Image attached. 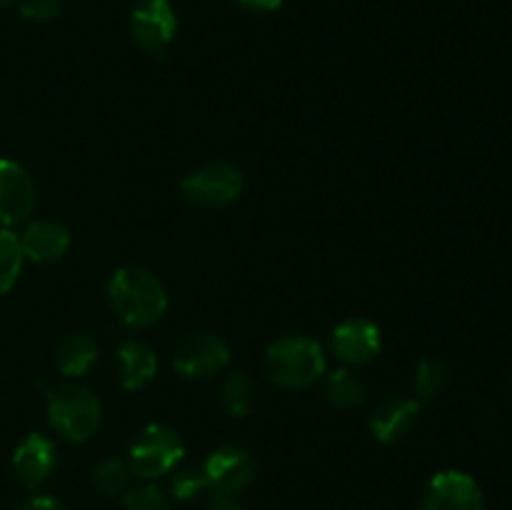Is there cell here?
I'll return each instance as SVG.
<instances>
[{
  "mask_svg": "<svg viewBox=\"0 0 512 510\" xmlns=\"http://www.w3.org/2000/svg\"><path fill=\"white\" fill-rule=\"evenodd\" d=\"M185 443L178 435V430L168 428V425H145L138 435L133 438L128 450V465L133 475L143 480L160 478L168 475L175 465L183 460Z\"/></svg>",
  "mask_w": 512,
  "mask_h": 510,
  "instance_id": "cell-4",
  "label": "cell"
},
{
  "mask_svg": "<svg viewBox=\"0 0 512 510\" xmlns=\"http://www.w3.org/2000/svg\"><path fill=\"white\" fill-rule=\"evenodd\" d=\"M115 363H118L120 385L125 390L145 388L155 378V373H158V358L140 340H125V343H120Z\"/></svg>",
  "mask_w": 512,
  "mask_h": 510,
  "instance_id": "cell-15",
  "label": "cell"
},
{
  "mask_svg": "<svg viewBox=\"0 0 512 510\" xmlns=\"http://www.w3.org/2000/svg\"><path fill=\"white\" fill-rule=\"evenodd\" d=\"M418 413L420 400L410 398V395H393V398H385L383 403L375 405V410L370 413L368 428L380 443H395L413 428Z\"/></svg>",
  "mask_w": 512,
  "mask_h": 510,
  "instance_id": "cell-14",
  "label": "cell"
},
{
  "mask_svg": "<svg viewBox=\"0 0 512 510\" xmlns=\"http://www.w3.org/2000/svg\"><path fill=\"white\" fill-rule=\"evenodd\" d=\"M55 465H58V450L43 433H30L13 453L15 478L28 490L40 488L53 475Z\"/></svg>",
  "mask_w": 512,
  "mask_h": 510,
  "instance_id": "cell-12",
  "label": "cell"
},
{
  "mask_svg": "<svg viewBox=\"0 0 512 510\" xmlns=\"http://www.w3.org/2000/svg\"><path fill=\"white\" fill-rule=\"evenodd\" d=\"M325 395L330 403L340 410H350L363 405L365 400V385L353 370L338 368L325 378Z\"/></svg>",
  "mask_w": 512,
  "mask_h": 510,
  "instance_id": "cell-17",
  "label": "cell"
},
{
  "mask_svg": "<svg viewBox=\"0 0 512 510\" xmlns=\"http://www.w3.org/2000/svg\"><path fill=\"white\" fill-rule=\"evenodd\" d=\"M383 348L380 328L368 318H348L333 330V350L345 365H365Z\"/></svg>",
  "mask_w": 512,
  "mask_h": 510,
  "instance_id": "cell-11",
  "label": "cell"
},
{
  "mask_svg": "<svg viewBox=\"0 0 512 510\" xmlns=\"http://www.w3.org/2000/svg\"><path fill=\"white\" fill-rule=\"evenodd\" d=\"M130 475H133V470H130V465L125 460L105 458L93 468L90 483L105 498H115V495H123L128 490Z\"/></svg>",
  "mask_w": 512,
  "mask_h": 510,
  "instance_id": "cell-19",
  "label": "cell"
},
{
  "mask_svg": "<svg viewBox=\"0 0 512 510\" xmlns=\"http://www.w3.org/2000/svg\"><path fill=\"white\" fill-rule=\"evenodd\" d=\"M23 250L18 235L0 225V295L8 293L23 270Z\"/></svg>",
  "mask_w": 512,
  "mask_h": 510,
  "instance_id": "cell-20",
  "label": "cell"
},
{
  "mask_svg": "<svg viewBox=\"0 0 512 510\" xmlns=\"http://www.w3.org/2000/svg\"><path fill=\"white\" fill-rule=\"evenodd\" d=\"M265 373L280 388H308L325 375L323 345L308 335H285L265 350Z\"/></svg>",
  "mask_w": 512,
  "mask_h": 510,
  "instance_id": "cell-2",
  "label": "cell"
},
{
  "mask_svg": "<svg viewBox=\"0 0 512 510\" xmlns=\"http://www.w3.org/2000/svg\"><path fill=\"white\" fill-rule=\"evenodd\" d=\"M243 173L235 165L215 160L188 173L180 183V193L198 208H225L243 193Z\"/></svg>",
  "mask_w": 512,
  "mask_h": 510,
  "instance_id": "cell-5",
  "label": "cell"
},
{
  "mask_svg": "<svg viewBox=\"0 0 512 510\" xmlns=\"http://www.w3.org/2000/svg\"><path fill=\"white\" fill-rule=\"evenodd\" d=\"M18 240L25 260L48 265L68 253L70 230L58 220H28Z\"/></svg>",
  "mask_w": 512,
  "mask_h": 510,
  "instance_id": "cell-13",
  "label": "cell"
},
{
  "mask_svg": "<svg viewBox=\"0 0 512 510\" xmlns=\"http://www.w3.org/2000/svg\"><path fill=\"white\" fill-rule=\"evenodd\" d=\"M230 363V348L220 335L193 333L175 348L173 365L185 378H210Z\"/></svg>",
  "mask_w": 512,
  "mask_h": 510,
  "instance_id": "cell-8",
  "label": "cell"
},
{
  "mask_svg": "<svg viewBox=\"0 0 512 510\" xmlns=\"http://www.w3.org/2000/svg\"><path fill=\"white\" fill-rule=\"evenodd\" d=\"M450 380V370L443 360L438 358H423L418 363V370H415V390L423 400L435 398L445 390Z\"/></svg>",
  "mask_w": 512,
  "mask_h": 510,
  "instance_id": "cell-21",
  "label": "cell"
},
{
  "mask_svg": "<svg viewBox=\"0 0 512 510\" xmlns=\"http://www.w3.org/2000/svg\"><path fill=\"white\" fill-rule=\"evenodd\" d=\"M258 390H255L253 378L245 370H233L223 385V408L235 418H245L255 408Z\"/></svg>",
  "mask_w": 512,
  "mask_h": 510,
  "instance_id": "cell-18",
  "label": "cell"
},
{
  "mask_svg": "<svg viewBox=\"0 0 512 510\" xmlns=\"http://www.w3.org/2000/svg\"><path fill=\"white\" fill-rule=\"evenodd\" d=\"M48 420L70 443H88L103 423V403L85 385H60L45 390Z\"/></svg>",
  "mask_w": 512,
  "mask_h": 510,
  "instance_id": "cell-3",
  "label": "cell"
},
{
  "mask_svg": "<svg viewBox=\"0 0 512 510\" xmlns=\"http://www.w3.org/2000/svg\"><path fill=\"white\" fill-rule=\"evenodd\" d=\"M205 490H210L208 478H205L203 468L200 470H178L170 480V495L180 503H188V500L198 498Z\"/></svg>",
  "mask_w": 512,
  "mask_h": 510,
  "instance_id": "cell-22",
  "label": "cell"
},
{
  "mask_svg": "<svg viewBox=\"0 0 512 510\" xmlns=\"http://www.w3.org/2000/svg\"><path fill=\"white\" fill-rule=\"evenodd\" d=\"M18 510H65V505L53 495H30L18 505Z\"/></svg>",
  "mask_w": 512,
  "mask_h": 510,
  "instance_id": "cell-26",
  "label": "cell"
},
{
  "mask_svg": "<svg viewBox=\"0 0 512 510\" xmlns=\"http://www.w3.org/2000/svg\"><path fill=\"white\" fill-rule=\"evenodd\" d=\"M18 3V0H0V8H5V5H13Z\"/></svg>",
  "mask_w": 512,
  "mask_h": 510,
  "instance_id": "cell-28",
  "label": "cell"
},
{
  "mask_svg": "<svg viewBox=\"0 0 512 510\" xmlns=\"http://www.w3.org/2000/svg\"><path fill=\"white\" fill-rule=\"evenodd\" d=\"M423 510H485L483 490L468 473L443 470L428 483Z\"/></svg>",
  "mask_w": 512,
  "mask_h": 510,
  "instance_id": "cell-10",
  "label": "cell"
},
{
  "mask_svg": "<svg viewBox=\"0 0 512 510\" xmlns=\"http://www.w3.org/2000/svg\"><path fill=\"white\" fill-rule=\"evenodd\" d=\"M203 473L210 490L240 495L255 480V460L240 445H220L205 458Z\"/></svg>",
  "mask_w": 512,
  "mask_h": 510,
  "instance_id": "cell-9",
  "label": "cell"
},
{
  "mask_svg": "<svg viewBox=\"0 0 512 510\" xmlns=\"http://www.w3.org/2000/svg\"><path fill=\"white\" fill-rule=\"evenodd\" d=\"M123 510H170V500L155 485H140V488L125 490Z\"/></svg>",
  "mask_w": 512,
  "mask_h": 510,
  "instance_id": "cell-23",
  "label": "cell"
},
{
  "mask_svg": "<svg viewBox=\"0 0 512 510\" xmlns=\"http://www.w3.org/2000/svg\"><path fill=\"white\" fill-rule=\"evenodd\" d=\"M205 510H243L238 495L233 493H220V490H210V498Z\"/></svg>",
  "mask_w": 512,
  "mask_h": 510,
  "instance_id": "cell-25",
  "label": "cell"
},
{
  "mask_svg": "<svg viewBox=\"0 0 512 510\" xmlns=\"http://www.w3.org/2000/svg\"><path fill=\"white\" fill-rule=\"evenodd\" d=\"M20 15L33 23H50L65 8V0H18Z\"/></svg>",
  "mask_w": 512,
  "mask_h": 510,
  "instance_id": "cell-24",
  "label": "cell"
},
{
  "mask_svg": "<svg viewBox=\"0 0 512 510\" xmlns=\"http://www.w3.org/2000/svg\"><path fill=\"white\" fill-rule=\"evenodd\" d=\"M98 353L100 348L95 343V338H90L88 333H70L58 343L55 365L68 378H80V375H85L93 368L95 360H98Z\"/></svg>",
  "mask_w": 512,
  "mask_h": 510,
  "instance_id": "cell-16",
  "label": "cell"
},
{
  "mask_svg": "<svg viewBox=\"0 0 512 510\" xmlns=\"http://www.w3.org/2000/svg\"><path fill=\"white\" fill-rule=\"evenodd\" d=\"M108 303L120 323L130 328H150L168 310V290L153 270L143 265H123L108 283Z\"/></svg>",
  "mask_w": 512,
  "mask_h": 510,
  "instance_id": "cell-1",
  "label": "cell"
},
{
  "mask_svg": "<svg viewBox=\"0 0 512 510\" xmlns=\"http://www.w3.org/2000/svg\"><path fill=\"white\" fill-rule=\"evenodd\" d=\"M38 205V188L35 180L18 160L0 158V225L28 223Z\"/></svg>",
  "mask_w": 512,
  "mask_h": 510,
  "instance_id": "cell-7",
  "label": "cell"
},
{
  "mask_svg": "<svg viewBox=\"0 0 512 510\" xmlns=\"http://www.w3.org/2000/svg\"><path fill=\"white\" fill-rule=\"evenodd\" d=\"M233 3L245 10H255V13H273V10H278L285 0H233Z\"/></svg>",
  "mask_w": 512,
  "mask_h": 510,
  "instance_id": "cell-27",
  "label": "cell"
},
{
  "mask_svg": "<svg viewBox=\"0 0 512 510\" xmlns=\"http://www.w3.org/2000/svg\"><path fill=\"white\" fill-rule=\"evenodd\" d=\"M130 35L140 50L163 58L178 35V15L170 0H138L130 10Z\"/></svg>",
  "mask_w": 512,
  "mask_h": 510,
  "instance_id": "cell-6",
  "label": "cell"
}]
</instances>
